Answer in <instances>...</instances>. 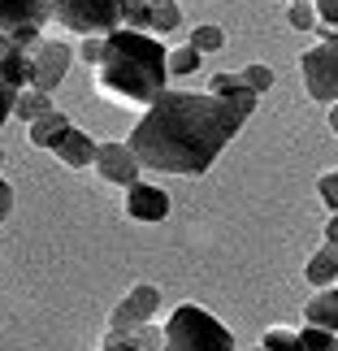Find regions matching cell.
I'll list each match as a JSON object with an SVG mask.
<instances>
[{
  "instance_id": "6",
  "label": "cell",
  "mask_w": 338,
  "mask_h": 351,
  "mask_svg": "<svg viewBox=\"0 0 338 351\" xmlns=\"http://www.w3.org/2000/svg\"><path fill=\"white\" fill-rule=\"evenodd\" d=\"M300 70H304V91L308 96L317 104H334L338 100V39L308 48L300 57Z\"/></svg>"
},
{
  "instance_id": "16",
  "label": "cell",
  "mask_w": 338,
  "mask_h": 351,
  "mask_svg": "<svg viewBox=\"0 0 338 351\" xmlns=\"http://www.w3.org/2000/svg\"><path fill=\"white\" fill-rule=\"evenodd\" d=\"M213 96H226V100H243V104H256V91L248 87V78L243 74H213V83H208Z\"/></svg>"
},
{
  "instance_id": "30",
  "label": "cell",
  "mask_w": 338,
  "mask_h": 351,
  "mask_svg": "<svg viewBox=\"0 0 338 351\" xmlns=\"http://www.w3.org/2000/svg\"><path fill=\"white\" fill-rule=\"evenodd\" d=\"M100 351H139V343L130 339V334H109V339H104V347Z\"/></svg>"
},
{
  "instance_id": "27",
  "label": "cell",
  "mask_w": 338,
  "mask_h": 351,
  "mask_svg": "<svg viewBox=\"0 0 338 351\" xmlns=\"http://www.w3.org/2000/svg\"><path fill=\"white\" fill-rule=\"evenodd\" d=\"M317 195H321V204H326L330 213H338V169H326L317 178Z\"/></svg>"
},
{
  "instance_id": "35",
  "label": "cell",
  "mask_w": 338,
  "mask_h": 351,
  "mask_svg": "<svg viewBox=\"0 0 338 351\" xmlns=\"http://www.w3.org/2000/svg\"><path fill=\"white\" fill-rule=\"evenodd\" d=\"M256 351H269V347H256Z\"/></svg>"
},
{
  "instance_id": "28",
  "label": "cell",
  "mask_w": 338,
  "mask_h": 351,
  "mask_svg": "<svg viewBox=\"0 0 338 351\" xmlns=\"http://www.w3.org/2000/svg\"><path fill=\"white\" fill-rule=\"evenodd\" d=\"M78 61H83V65H91V70H100V61H104V35H83Z\"/></svg>"
},
{
  "instance_id": "32",
  "label": "cell",
  "mask_w": 338,
  "mask_h": 351,
  "mask_svg": "<svg viewBox=\"0 0 338 351\" xmlns=\"http://www.w3.org/2000/svg\"><path fill=\"white\" fill-rule=\"evenodd\" d=\"M326 243L338 247V213H330V221H326Z\"/></svg>"
},
{
  "instance_id": "22",
  "label": "cell",
  "mask_w": 338,
  "mask_h": 351,
  "mask_svg": "<svg viewBox=\"0 0 338 351\" xmlns=\"http://www.w3.org/2000/svg\"><path fill=\"white\" fill-rule=\"evenodd\" d=\"M191 48H200V52H217V48H226V31H221V26H213V22L195 26V31H191Z\"/></svg>"
},
{
  "instance_id": "36",
  "label": "cell",
  "mask_w": 338,
  "mask_h": 351,
  "mask_svg": "<svg viewBox=\"0 0 338 351\" xmlns=\"http://www.w3.org/2000/svg\"><path fill=\"white\" fill-rule=\"evenodd\" d=\"M308 5H317V0H308Z\"/></svg>"
},
{
  "instance_id": "11",
  "label": "cell",
  "mask_w": 338,
  "mask_h": 351,
  "mask_svg": "<svg viewBox=\"0 0 338 351\" xmlns=\"http://www.w3.org/2000/svg\"><path fill=\"white\" fill-rule=\"evenodd\" d=\"M126 213L134 221H165L169 217V195L152 182H134V186H126Z\"/></svg>"
},
{
  "instance_id": "8",
  "label": "cell",
  "mask_w": 338,
  "mask_h": 351,
  "mask_svg": "<svg viewBox=\"0 0 338 351\" xmlns=\"http://www.w3.org/2000/svg\"><path fill=\"white\" fill-rule=\"evenodd\" d=\"M156 313H160V291L152 282H139V287L109 313V334H134L139 326L156 321Z\"/></svg>"
},
{
  "instance_id": "17",
  "label": "cell",
  "mask_w": 338,
  "mask_h": 351,
  "mask_svg": "<svg viewBox=\"0 0 338 351\" xmlns=\"http://www.w3.org/2000/svg\"><path fill=\"white\" fill-rule=\"evenodd\" d=\"M48 109H52V96H48V91H39V87H26L22 96H18V104H13L18 121H26V126H31L35 117H44Z\"/></svg>"
},
{
  "instance_id": "18",
  "label": "cell",
  "mask_w": 338,
  "mask_h": 351,
  "mask_svg": "<svg viewBox=\"0 0 338 351\" xmlns=\"http://www.w3.org/2000/svg\"><path fill=\"white\" fill-rule=\"evenodd\" d=\"M178 26H182L178 0H156V5H152V31H156V35H173Z\"/></svg>"
},
{
  "instance_id": "10",
  "label": "cell",
  "mask_w": 338,
  "mask_h": 351,
  "mask_svg": "<svg viewBox=\"0 0 338 351\" xmlns=\"http://www.w3.org/2000/svg\"><path fill=\"white\" fill-rule=\"evenodd\" d=\"M139 156L130 152V143H117V139H109V143H100L96 147V173L109 186H134L139 182Z\"/></svg>"
},
{
  "instance_id": "34",
  "label": "cell",
  "mask_w": 338,
  "mask_h": 351,
  "mask_svg": "<svg viewBox=\"0 0 338 351\" xmlns=\"http://www.w3.org/2000/svg\"><path fill=\"white\" fill-rule=\"evenodd\" d=\"M0 165H5V152H0Z\"/></svg>"
},
{
  "instance_id": "24",
  "label": "cell",
  "mask_w": 338,
  "mask_h": 351,
  "mask_svg": "<svg viewBox=\"0 0 338 351\" xmlns=\"http://www.w3.org/2000/svg\"><path fill=\"white\" fill-rule=\"evenodd\" d=\"M243 78H248V87L256 91V96H265V91L269 87H274V70H269V65L265 61H252V65H243V70H239Z\"/></svg>"
},
{
  "instance_id": "7",
  "label": "cell",
  "mask_w": 338,
  "mask_h": 351,
  "mask_svg": "<svg viewBox=\"0 0 338 351\" xmlns=\"http://www.w3.org/2000/svg\"><path fill=\"white\" fill-rule=\"evenodd\" d=\"M26 87H31V57L9 35H0V126L9 121L13 104H18Z\"/></svg>"
},
{
  "instance_id": "3",
  "label": "cell",
  "mask_w": 338,
  "mask_h": 351,
  "mask_svg": "<svg viewBox=\"0 0 338 351\" xmlns=\"http://www.w3.org/2000/svg\"><path fill=\"white\" fill-rule=\"evenodd\" d=\"M165 351H234V334L200 304H178L165 321Z\"/></svg>"
},
{
  "instance_id": "19",
  "label": "cell",
  "mask_w": 338,
  "mask_h": 351,
  "mask_svg": "<svg viewBox=\"0 0 338 351\" xmlns=\"http://www.w3.org/2000/svg\"><path fill=\"white\" fill-rule=\"evenodd\" d=\"M121 26H130V31H152V5H147V0H121Z\"/></svg>"
},
{
  "instance_id": "4",
  "label": "cell",
  "mask_w": 338,
  "mask_h": 351,
  "mask_svg": "<svg viewBox=\"0 0 338 351\" xmlns=\"http://www.w3.org/2000/svg\"><path fill=\"white\" fill-rule=\"evenodd\" d=\"M52 18L74 35H109L121 26V0H52Z\"/></svg>"
},
{
  "instance_id": "14",
  "label": "cell",
  "mask_w": 338,
  "mask_h": 351,
  "mask_svg": "<svg viewBox=\"0 0 338 351\" xmlns=\"http://www.w3.org/2000/svg\"><path fill=\"white\" fill-rule=\"evenodd\" d=\"M65 130H70V117H65L61 109H48L44 117L31 121V143H35V147H48V152H52V147L61 143Z\"/></svg>"
},
{
  "instance_id": "31",
  "label": "cell",
  "mask_w": 338,
  "mask_h": 351,
  "mask_svg": "<svg viewBox=\"0 0 338 351\" xmlns=\"http://www.w3.org/2000/svg\"><path fill=\"white\" fill-rule=\"evenodd\" d=\"M9 213H13V186H9L5 178H0V221H5Z\"/></svg>"
},
{
  "instance_id": "21",
  "label": "cell",
  "mask_w": 338,
  "mask_h": 351,
  "mask_svg": "<svg viewBox=\"0 0 338 351\" xmlns=\"http://www.w3.org/2000/svg\"><path fill=\"white\" fill-rule=\"evenodd\" d=\"M200 57H204V52L191 48V44H186V48H173V52H169V74H173V78H191V74L200 70Z\"/></svg>"
},
{
  "instance_id": "20",
  "label": "cell",
  "mask_w": 338,
  "mask_h": 351,
  "mask_svg": "<svg viewBox=\"0 0 338 351\" xmlns=\"http://www.w3.org/2000/svg\"><path fill=\"white\" fill-rule=\"evenodd\" d=\"M300 351H338V334L321 330V326H304L300 330Z\"/></svg>"
},
{
  "instance_id": "1",
  "label": "cell",
  "mask_w": 338,
  "mask_h": 351,
  "mask_svg": "<svg viewBox=\"0 0 338 351\" xmlns=\"http://www.w3.org/2000/svg\"><path fill=\"white\" fill-rule=\"evenodd\" d=\"M256 104L226 100L213 91H160L147 104V113L130 130V152L143 169L200 178L213 169V160L226 152V143L243 130Z\"/></svg>"
},
{
  "instance_id": "9",
  "label": "cell",
  "mask_w": 338,
  "mask_h": 351,
  "mask_svg": "<svg viewBox=\"0 0 338 351\" xmlns=\"http://www.w3.org/2000/svg\"><path fill=\"white\" fill-rule=\"evenodd\" d=\"M70 61H74L70 44H61V39H39V44L31 48V87H39V91L52 96V91L61 87L65 70H70Z\"/></svg>"
},
{
  "instance_id": "13",
  "label": "cell",
  "mask_w": 338,
  "mask_h": 351,
  "mask_svg": "<svg viewBox=\"0 0 338 351\" xmlns=\"http://www.w3.org/2000/svg\"><path fill=\"white\" fill-rule=\"evenodd\" d=\"M304 321L338 334V287H326L321 295H313V300L304 304Z\"/></svg>"
},
{
  "instance_id": "15",
  "label": "cell",
  "mask_w": 338,
  "mask_h": 351,
  "mask_svg": "<svg viewBox=\"0 0 338 351\" xmlns=\"http://www.w3.org/2000/svg\"><path fill=\"white\" fill-rule=\"evenodd\" d=\"M304 278L313 282L317 291L334 287V278H338V247H330V243H326V247H321V252L313 256V261L304 265Z\"/></svg>"
},
{
  "instance_id": "23",
  "label": "cell",
  "mask_w": 338,
  "mask_h": 351,
  "mask_svg": "<svg viewBox=\"0 0 338 351\" xmlns=\"http://www.w3.org/2000/svg\"><path fill=\"white\" fill-rule=\"evenodd\" d=\"M261 347H269V351H300V334L287 330V326H274V330L261 334Z\"/></svg>"
},
{
  "instance_id": "5",
  "label": "cell",
  "mask_w": 338,
  "mask_h": 351,
  "mask_svg": "<svg viewBox=\"0 0 338 351\" xmlns=\"http://www.w3.org/2000/svg\"><path fill=\"white\" fill-rule=\"evenodd\" d=\"M52 18V0H0V35H9L22 52L39 44V26Z\"/></svg>"
},
{
  "instance_id": "12",
  "label": "cell",
  "mask_w": 338,
  "mask_h": 351,
  "mask_svg": "<svg viewBox=\"0 0 338 351\" xmlns=\"http://www.w3.org/2000/svg\"><path fill=\"white\" fill-rule=\"evenodd\" d=\"M96 139H91L87 130H78V126H70L61 134V143L52 147V156L61 160V165H70V169H87V165H96Z\"/></svg>"
},
{
  "instance_id": "26",
  "label": "cell",
  "mask_w": 338,
  "mask_h": 351,
  "mask_svg": "<svg viewBox=\"0 0 338 351\" xmlns=\"http://www.w3.org/2000/svg\"><path fill=\"white\" fill-rule=\"evenodd\" d=\"M134 343H139V351H165V326H156V321H147V326H139L130 334Z\"/></svg>"
},
{
  "instance_id": "2",
  "label": "cell",
  "mask_w": 338,
  "mask_h": 351,
  "mask_svg": "<svg viewBox=\"0 0 338 351\" xmlns=\"http://www.w3.org/2000/svg\"><path fill=\"white\" fill-rule=\"evenodd\" d=\"M169 78V52L160 48L156 35L147 31H130V26H117V31L104 35V61L96 70V87L100 96H109L113 104H152Z\"/></svg>"
},
{
  "instance_id": "25",
  "label": "cell",
  "mask_w": 338,
  "mask_h": 351,
  "mask_svg": "<svg viewBox=\"0 0 338 351\" xmlns=\"http://www.w3.org/2000/svg\"><path fill=\"white\" fill-rule=\"evenodd\" d=\"M287 22L295 31H313L317 26V5H308V0H291L287 5Z\"/></svg>"
},
{
  "instance_id": "29",
  "label": "cell",
  "mask_w": 338,
  "mask_h": 351,
  "mask_svg": "<svg viewBox=\"0 0 338 351\" xmlns=\"http://www.w3.org/2000/svg\"><path fill=\"white\" fill-rule=\"evenodd\" d=\"M317 22L338 31V0H317Z\"/></svg>"
},
{
  "instance_id": "33",
  "label": "cell",
  "mask_w": 338,
  "mask_h": 351,
  "mask_svg": "<svg viewBox=\"0 0 338 351\" xmlns=\"http://www.w3.org/2000/svg\"><path fill=\"white\" fill-rule=\"evenodd\" d=\"M330 130H334V134H338V100H334V104H330Z\"/></svg>"
}]
</instances>
